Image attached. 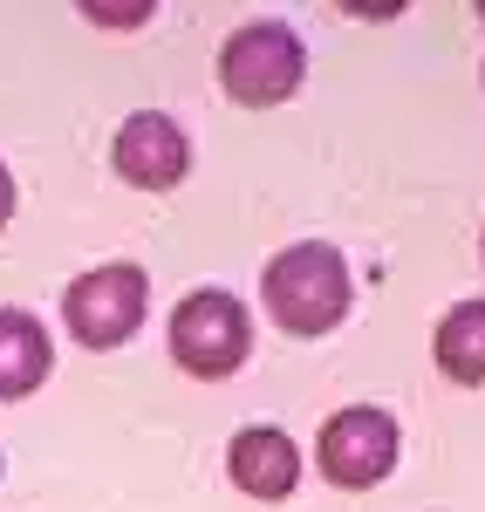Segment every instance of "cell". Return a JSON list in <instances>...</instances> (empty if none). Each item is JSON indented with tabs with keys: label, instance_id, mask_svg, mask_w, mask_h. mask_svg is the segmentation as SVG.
<instances>
[{
	"label": "cell",
	"instance_id": "6da1fadb",
	"mask_svg": "<svg viewBox=\"0 0 485 512\" xmlns=\"http://www.w3.org/2000/svg\"><path fill=\"white\" fill-rule=\"evenodd\" d=\"M260 301H267V315L281 321L287 335H301V342L342 328V315H349V260H342V246L301 239V246L274 253L267 274H260Z\"/></svg>",
	"mask_w": 485,
	"mask_h": 512
},
{
	"label": "cell",
	"instance_id": "7a4b0ae2",
	"mask_svg": "<svg viewBox=\"0 0 485 512\" xmlns=\"http://www.w3.org/2000/svg\"><path fill=\"white\" fill-rule=\"evenodd\" d=\"M301 76H308V55H301V35L287 21H246L219 48V82H226V96L246 103V110L287 103L301 89Z\"/></svg>",
	"mask_w": 485,
	"mask_h": 512
},
{
	"label": "cell",
	"instance_id": "3957f363",
	"mask_svg": "<svg viewBox=\"0 0 485 512\" xmlns=\"http://www.w3.org/2000/svg\"><path fill=\"white\" fill-rule=\"evenodd\" d=\"M171 355H178L185 376H205V383L233 376L246 355H253L246 301H233L226 287H199V294H185L178 315H171Z\"/></svg>",
	"mask_w": 485,
	"mask_h": 512
},
{
	"label": "cell",
	"instance_id": "277c9868",
	"mask_svg": "<svg viewBox=\"0 0 485 512\" xmlns=\"http://www.w3.org/2000/svg\"><path fill=\"white\" fill-rule=\"evenodd\" d=\"M144 308H151V280H144V267H130V260L89 267L62 294V321H69V335H76L82 349H123L144 328Z\"/></svg>",
	"mask_w": 485,
	"mask_h": 512
},
{
	"label": "cell",
	"instance_id": "5b68a950",
	"mask_svg": "<svg viewBox=\"0 0 485 512\" xmlns=\"http://www.w3.org/2000/svg\"><path fill=\"white\" fill-rule=\"evenodd\" d=\"M397 417L390 410H376V403H349V410H335L315 437V465H322L328 485H342V492H369V485H383V478L397 472Z\"/></svg>",
	"mask_w": 485,
	"mask_h": 512
},
{
	"label": "cell",
	"instance_id": "8992f818",
	"mask_svg": "<svg viewBox=\"0 0 485 512\" xmlns=\"http://www.w3.org/2000/svg\"><path fill=\"white\" fill-rule=\"evenodd\" d=\"M110 164H117L123 185H137V192H171L192 171V144H185V130L164 110H137V117H123L117 144H110Z\"/></svg>",
	"mask_w": 485,
	"mask_h": 512
},
{
	"label": "cell",
	"instance_id": "52a82bcc",
	"mask_svg": "<svg viewBox=\"0 0 485 512\" xmlns=\"http://www.w3.org/2000/svg\"><path fill=\"white\" fill-rule=\"evenodd\" d=\"M226 472H233V485H240L246 499H287L294 485H301V451H294V437L274 431V424H253V431H240L233 444H226Z\"/></svg>",
	"mask_w": 485,
	"mask_h": 512
},
{
	"label": "cell",
	"instance_id": "ba28073f",
	"mask_svg": "<svg viewBox=\"0 0 485 512\" xmlns=\"http://www.w3.org/2000/svg\"><path fill=\"white\" fill-rule=\"evenodd\" d=\"M48 328H41L28 308H0V403H14V396H28L48 383Z\"/></svg>",
	"mask_w": 485,
	"mask_h": 512
},
{
	"label": "cell",
	"instance_id": "9c48e42d",
	"mask_svg": "<svg viewBox=\"0 0 485 512\" xmlns=\"http://www.w3.org/2000/svg\"><path fill=\"white\" fill-rule=\"evenodd\" d=\"M431 355H438V369H445L451 383L479 390V383H485V301H458V308L438 321Z\"/></svg>",
	"mask_w": 485,
	"mask_h": 512
},
{
	"label": "cell",
	"instance_id": "30bf717a",
	"mask_svg": "<svg viewBox=\"0 0 485 512\" xmlns=\"http://www.w3.org/2000/svg\"><path fill=\"white\" fill-rule=\"evenodd\" d=\"M89 14H96V21H144V14H151V7H144V0H137V7H89Z\"/></svg>",
	"mask_w": 485,
	"mask_h": 512
},
{
	"label": "cell",
	"instance_id": "8fae6325",
	"mask_svg": "<svg viewBox=\"0 0 485 512\" xmlns=\"http://www.w3.org/2000/svg\"><path fill=\"white\" fill-rule=\"evenodd\" d=\"M14 219V178H7V164H0V226Z\"/></svg>",
	"mask_w": 485,
	"mask_h": 512
},
{
	"label": "cell",
	"instance_id": "7c38bea8",
	"mask_svg": "<svg viewBox=\"0 0 485 512\" xmlns=\"http://www.w3.org/2000/svg\"><path fill=\"white\" fill-rule=\"evenodd\" d=\"M479 246H485V239H479Z\"/></svg>",
	"mask_w": 485,
	"mask_h": 512
}]
</instances>
